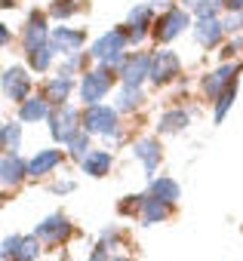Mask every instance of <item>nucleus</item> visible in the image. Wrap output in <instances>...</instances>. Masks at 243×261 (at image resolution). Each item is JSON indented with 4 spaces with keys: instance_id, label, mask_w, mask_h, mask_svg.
<instances>
[{
    "instance_id": "f257e3e1",
    "label": "nucleus",
    "mask_w": 243,
    "mask_h": 261,
    "mask_svg": "<svg viewBox=\"0 0 243 261\" xmlns=\"http://www.w3.org/2000/svg\"><path fill=\"white\" fill-rule=\"evenodd\" d=\"M127 46H130V37H127V31L124 28H111V31H105L95 43H92V49H89V56L99 62V68H108V71H120V65H124V59L130 56L127 53Z\"/></svg>"
},
{
    "instance_id": "f03ea898",
    "label": "nucleus",
    "mask_w": 243,
    "mask_h": 261,
    "mask_svg": "<svg viewBox=\"0 0 243 261\" xmlns=\"http://www.w3.org/2000/svg\"><path fill=\"white\" fill-rule=\"evenodd\" d=\"M83 129L89 136H105V139H120V123H117V108L108 105H92L83 111Z\"/></svg>"
},
{
    "instance_id": "7ed1b4c3",
    "label": "nucleus",
    "mask_w": 243,
    "mask_h": 261,
    "mask_svg": "<svg viewBox=\"0 0 243 261\" xmlns=\"http://www.w3.org/2000/svg\"><path fill=\"white\" fill-rule=\"evenodd\" d=\"M111 89H114V71H108V68H92V71H86V74L80 77V83H77L80 101H83L86 108L102 105V98H105Z\"/></svg>"
},
{
    "instance_id": "20e7f679",
    "label": "nucleus",
    "mask_w": 243,
    "mask_h": 261,
    "mask_svg": "<svg viewBox=\"0 0 243 261\" xmlns=\"http://www.w3.org/2000/svg\"><path fill=\"white\" fill-rule=\"evenodd\" d=\"M80 133H83V117H80L74 108L62 105V108L53 111V117H50V136H53L59 145H71V139L80 136Z\"/></svg>"
},
{
    "instance_id": "39448f33",
    "label": "nucleus",
    "mask_w": 243,
    "mask_h": 261,
    "mask_svg": "<svg viewBox=\"0 0 243 261\" xmlns=\"http://www.w3.org/2000/svg\"><path fill=\"white\" fill-rule=\"evenodd\" d=\"M185 28H194L188 10H185V7H173V10H166V13L154 22V31H151V34H154L157 43H169V40H176Z\"/></svg>"
},
{
    "instance_id": "423d86ee",
    "label": "nucleus",
    "mask_w": 243,
    "mask_h": 261,
    "mask_svg": "<svg viewBox=\"0 0 243 261\" xmlns=\"http://www.w3.org/2000/svg\"><path fill=\"white\" fill-rule=\"evenodd\" d=\"M71 233H74V224H71V218H68L65 212H53V215H46V218L34 227V237H37L40 243H46V246H59V243H65Z\"/></svg>"
},
{
    "instance_id": "0eeeda50",
    "label": "nucleus",
    "mask_w": 243,
    "mask_h": 261,
    "mask_svg": "<svg viewBox=\"0 0 243 261\" xmlns=\"http://www.w3.org/2000/svg\"><path fill=\"white\" fill-rule=\"evenodd\" d=\"M124 28H130V31H127L130 43L139 46V43L154 31V7H151V4H139V7H133L130 16H127V25H124Z\"/></svg>"
},
{
    "instance_id": "6e6552de",
    "label": "nucleus",
    "mask_w": 243,
    "mask_h": 261,
    "mask_svg": "<svg viewBox=\"0 0 243 261\" xmlns=\"http://www.w3.org/2000/svg\"><path fill=\"white\" fill-rule=\"evenodd\" d=\"M179 71H182V59L173 53V49H157L154 56H151V83L154 86H166L169 80H176L179 77Z\"/></svg>"
},
{
    "instance_id": "1a4fd4ad",
    "label": "nucleus",
    "mask_w": 243,
    "mask_h": 261,
    "mask_svg": "<svg viewBox=\"0 0 243 261\" xmlns=\"http://www.w3.org/2000/svg\"><path fill=\"white\" fill-rule=\"evenodd\" d=\"M4 95L10 101H19V105H25L31 98V77L22 65H13L4 71Z\"/></svg>"
},
{
    "instance_id": "9d476101",
    "label": "nucleus",
    "mask_w": 243,
    "mask_h": 261,
    "mask_svg": "<svg viewBox=\"0 0 243 261\" xmlns=\"http://www.w3.org/2000/svg\"><path fill=\"white\" fill-rule=\"evenodd\" d=\"M237 71H240V65H222V68H215L212 74H206L203 80H200V89H203V95L206 98H218L225 89H231L234 86V77H237Z\"/></svg>"
},
{
    "instance_id": "9b49d317",
    "label": "nucleus",
    "mask_w": 243,
    "mask_h": 261,
    "mask_svg": "<svg viewBox=\"0 0 243 261\" xmlns=\"http://www.w3.org/2000/svg\"><path fill=\"white\" fill-rule=\"evenodd\" d=\"M151 77V56L148 53H130L120 65V80L127 86H142V80Z\"/></svg>"
},
{
    "instance_id": "f8f14e48",
    "label": "nucleus",
    "mask_w": 243,
    "mask_h": 261,
    "mask_svg": "<svg viewBox=\"0 0 243 261\" xmlns=\"http://www.w3.org/2000/svg\"><path fill=\"white\" fill-rule=\"evenodd\" d=\"M25 178H28V160L22 154H4V160H0V185L10 191V188H19Z\"/></svg>"
},
{
    "instance_id": "ddd939ff",
    "label": "nucleus",
    "mask_w": 243,
    "mask_h": 261,
    "mask_svg": "<svg viewBox=\"0 0 243 261\" xmlns=\"http://www.w3.org/2000/svg\"><path fill=\"white\" fill-rule=\"evenodd\" d=\"M50 28H46V16L43 13H31L28 16V25H25V37H22V43H25V53H34V49H43V46H50Z\"/></svg>"
},
{
    "instance_id": "4468645a",
    "label": "nucleus",
    "mask_w": 243,
    "mask_h": 261,
    "mask_svg": "<svg viewBox=\"0 0 243 261\" xmlns=\"http://www.w3.org/2000/svg\"><path fill=\"white\" fill-rule=\"evenodd\" d=\"M83 43H86V31H80V28H53V34H50V46L59 56H74Z\"/></svg>"
},
{
    "instance_id": "2eb2a0df",
    "label": "nucleus",
    "mask_w": 243,
    "mask_h": 261,
    "mask_svg": "<svg viewBox=\"0 0 243 261\" xmlns=\"http://www.w3.org/2000/svg\"><path fill=\"white\" fill-rule=\"evenodd\" d=\"M133 157H136V160H142V166H145V175H148V178H157V166H160V142H157L154 136L139 139V142L133 145Z\"/></svg>"
},
{
    "instance_id": "dca6fc26",
    "label": "nucleus",
    "mask_w": 243,
    "mask_h": 261,
    "mask_svg": "<svg viewBox=\"0 0 243 261\" xmlns=\"http://www.w3.org/2000/svg\"><path fill=\"white\" fill-rule=\"evenodd\" d=\"M62 160H65L62 151H56V148H43V151H37V154L28 160V175H31V178H43V175L56 172V169L62 166Z\"/></svg>"
},
{
    "instance_id": "f3484780",
    "label": "nucleus",
    "mask_w": 243,
    "mask_h": 261,
    "mask_svg": "<svg viewBox=\"0 0 243 261\" xmlns=\"http://www.w3.org/2000/svg\"><path fill=\"white\" fill-rule=\"evenodd\" d=\"M148 194L157 197V200L166 203V206H176V203L182 200V188H179V181L169 178V175H157V178H151V181H148Z\"/></svg>"
},
{
    "instance_id": "a211bd4d",
    "label": "nucleus",
    "mask_w": 243,
    "mask_h": 261,
    "mask_svg": "<svg viewBox=\"0 0 243 261\" xmlns=\"http://www.w3.org/2000/svg\"><path fill=\"white\" fill-rule=\"evenodd\" d=\"M169 212H173V206L160 203V200H157V197H151V194H142V209H139V221H142L145 227H151V224H160V221H166V218H169Z\"/></svg>"
},
{
    "instance_id": "6ab92c4d",
    "label": "nucleus",
    "mask_w": 243,
    "mask_h": 261,
    "mask_svg": "<svg viewBox=\"0 0 243 261\" xmlns=\"http://www.w3.org/2000/svg\"><path fill=\"white\" fill-rule=\"evenodd\" d=\"M222 34H225L222 19H197V22H194V40H197L200 46H218Z\"/></svg>"
},
{
    "instance_id": "aec40b11",
    "label": "nucleus",
    "mask_w": 243,
    "mask_h": 261,
    "mask_svg": "<svg viewBox=\"0 0 243 261\" xmlns=\"http://www.w3.org/2000/svg\"><path fill=\"white\" fill-rule=\"evenodd\" d=\"M53 111H50V98L46 95H31L25 105H19V120L22 123H40V120H50Z\"/></svg>"
},
{
    "instance_id": "412c9836",
    "label": "nucleus",
    "mask_w": 243,
    "mask_h": 261,
    "mask_svg": "<svg viewBox=\"0 0 243 261\" xmlns=\"http://www.w3.org/2000/svg\"><path fill=\"white\" fill-rule=\"evenodd\" d=\"M188 120H191L188 111L169 108V111H163V114L157 117V133H160V136H176V133H182V129L188 126Z\"/></svg>"
},
{
    "instance_id": "4be33fe9",
    "label": "nucleus",
    "mask_w": 243,
    "mask_h": 261,
    "mask_svg": "<svg viewBox=\"0 0 243 261\" xmlns=\"http://www.w3.org/2000/svg\"><path fill=\"white\" fill-rule=\"evenodd\" d=\"M71 89H74V77L56 74V77H50V80H46V89H43V95L50 98V105H59V108H62V105L68 101Z\"/></svg>"
},
{
    "instance_id": "5701e85b",
    "label": "nucleus",
    "mask_w": 243,
    "mask_h": 261,
    "mask_svg": "<svg viewBox=\"0 0 243 261\" xmlns=\"http://www.w3.org/2000/svg\"><path fill=\"white\" fill-rule=\"evenodd\" d=\"M111 163H114L111 151H89V154H86V160L80 163V172H83V175H89V178H102V175H108Z\"/></svg>"
},
{
    "instance_id": "b1692460",
    "label": "nucleus",
    "mask_w": 243,
    "mask_h": 261,
    "mask_svg": "<svg viewBox=\"0 0 243 261\" xmlns=\"http://www.w3.org/2000/svg\"><path fill=\"white\" fill-rule=\"evenodd\" d=\"M145 101V92H142V86H120L117 89V111H136L139 105Z\"/></svg>"
},
{
    "instance_id": "393cba45",
    "label": "nucleus",
    "mask_w": 243,
    "mask_h": 261,
    "mask_svg": "<svg viewBox=\"0 0 243 261\" xmlns=\"http://www.w3.org/2000/svg\"><path fill=\"white\" fill-rule=\"evenodd\" d=\"M0 142H4V154H19V145H22V126L13 120H7L0 126Z\"/></svg>"
},
{
    "instance_id": "a878e982",
    "label": "nucleus",
    "mask_w": 243,
    "mask_h": 261,
    "mask_svg": "<svg viewBox=\"0 0 243 261\" xmlns=\"http://www.w3.org/2000/svg\"><path fill=\"white\" fill-rule=\"evenodd\" d=\"M40 246H43V243H40L34 233L22 237V243H19L16 255H13V261H37V258H40Z\"/></svg>"
},
{
    "instance_id": "bb28decb",
    "label": "nucleus",
    "mask_w": 243,
    "mask_h": 261,
    "mask_svg": "<svg viewBox=\"0 0 243 261\" xmlns=\"http://www.w3.org/2000/svg\"><path fill=\"white\" fill-rule=\"evenodd\" d=\"M234 98H237V83H234L231 89H225V92L215 98V108H212V120H215V123H222V120L228 117V111H231Z\"/></svg>"
},
{
    "instance_id": "cd10ccee",
    "label": "nucleus",
    "mask_w": 243,
    "mask_h": 261,
    "mask_svg": "<svg viewBox=\"0 0 243 261\" xmlns=\"http://www.w3.org/2000/svg\"><path fill=\"white\" fill-rule=\"evenodd\" d=\"M28 56V65L37 71V74H43V71H50V65H53V46H43V49H34V53H25Z\"/></svg>"
},
{
    "instance_id": "c85d7f7f",
    "label": "nucleus",
    "mask_w": 243,
    "mask_h": 261,
    "mask_svg": "<svg viewBox=\"0 0 243 261\" xmlns=\"http://www.w3.org/2000/svg\"><path fill=\"white\" fill-rule=\"evenodd\" d=\"M74 13H77V4H74V0H53L50 10H46V16L56 19V22H65V19H71Z\"/></svg>"
},
{
    "instance_id": "c756f323",
    "label": "nucleus",
    "mask_w": 243,
    "mask_h": 261,
    "mask_svg": "<svg viewBox=\"0 0 243 261\" xmlns=\"http://www.w3.org/2000/svg\"><path fill=\"white\" fill-rule=\"evenodd\" d=\"M89 151H92V148H89V133L83 129L80 136H74V139H71V145H68V154H71V157H74L77 163H83Z\"/></svg>"
},
{
    "instance_id": "7c9ffc66",
    "label": "nucleus",
    "mask_w": 243,
    "mask_h": 261,
    "mask_svg": "<svg viewBox=\"0 0 243 261\" xmlns=\"http://www.w3.org/2000/svg\"><path fill=\"white\" fill-rule=\"evenodd\" d=\"M218 10H225V0H203L194 10V16L197 19H218Z\"/></svg>"
},
{
    "instance_id": "2f4dec72",
    "label": "nucleus",
    "mask_w": 243,
    "mask_h": 261,
    "mask_svg": "<svg viewBox=\"0 0 243 261\" xmlns=\"http://www.w3.org/2000/svg\"><path fill=\"white\" fill-rule=\"evenodd\" d=\"M19 243H22V233H13V237H7V240H4V246H0V258H4V261H13V255H16Z\"/></svg>"
},
{
    "instance_id": "473e14b6",
    "label": "nucleus",
    "mask_w": 243,
    "mask_h": 261,
    "mask_svg": "<svg viewBox=\"0 0 243 261\" xmlns=\"http://www.w3.org/2000/svg\"><path fill=\"white\" fill-rule=\"evenodd\" d=\"M222 25H225V34H237V31H243V13H228V16L222 19Z\"/></svg>"
},
{
    "instance_id": "72a5a7b5",
    "label": "nucleus",
    "mask_w": 243,
    "mask_h": 261,
    "mask_svg": "<svg viewBox=\"0 0 243 261\" xmlns=\"http://www.w3.org/2000/svg\"><path fill=\"white\" fill-rule=\"evenodd\" d=\"M80 65H83V56H80V53H74V56H68V59H65V62L59 65V74L71 77V74H74V71H77Z\"/></svg>"
},
{
    "instance_id": "f704fd0d",
    "label": "nucleus",
    "mask_w": 243,
    "mask_h": 261,
    "mask_svg": "<svg viewBox=\"0 0 243 261\" xmlns=\"http://www.w3.org/2000/svg\"><path fill=\"white\" fill-rule=\"evenodd\" d=\"M99 243H105L108 249H117V243H120V230H117L114 224H111V227H105V230H102V240H99Z\"/></svg>"
},
{
    "instance_id": "c9c22d12",
    "label": "nucleus",
    "mask_w": 243,
    "mask_h": 261,
    "mask_svg": "<svg viewBox=\"0 0 243 261\" xmlns=\"http://www.w3.org/2000/svg\"><path fill=\"white\" fill-rule=\"evenodd\" d=\"M74 188H77V185H74L71 178H62V181H53V185H50V191H53V194H71Z\"/></svg>"
},
{
    "instance_id": "e433bc0d",
    "label": "nucleus",
    "mask_w": 243,
    "mask_h": 261,
    "mask_svg": "<svg viewBox=\"0 0 243 261\" xmlns=\"http://www.w3.org/2000/svg\"><path fill=\"white\" fill-rule=\"evenodd\" d=\"M111 258V249L105 246V243H95L92 246V255H89V261H108Z\"/></svg>"
},
{
    "instance_id": "4c0bfd02",
    "label": "nucleus",
    "mask_w": 243,
    "mask_h": 261,
    "mask_svg": "<svg viewBox=\"0 0 243 261\" xmlns=\"http://www.w3.org/2000/svg\"><path fill=\"white\" fill-rule=\"evenodd\" d=\"M243 46V37H237V40H231L228 46H222V59H228V56H237V49Z\"/></svg>"
},
{
    "instance_id": "58836bf2",
    "label": "nucleus",
    "mask_w": 243,
    "mask_h": 261,
    "mask_svg": "<svg viewBox=\"0 0 243 261\" xmlns=\"http://www.w3.org/2000/svg\"><path fill=\"white\" fill-rule=\"evenodd\" d=\"M225 10L228 13H243V0H225Z\"/></svg>"
},
{
    "instance_id": "ea45409f",
    "label": "nucleus",
    "mask_w": 243,
    "mask_h": 261,
    "mask_svg": "<svg viewBox=\"0 0 243 261\" xmlns=\"http://www.w3.org/2000/svg\"><path fill=\"white\" fill-rule=\"evenodd\" d=\"M10 40H13L10 28H7V25H0V43H4V46H10Z\"/></svg>"
},
{
    "instance_id": "a19ab883",
    "label": "nucleus",
    "mask_w": 243,
    "mask_h": 261,
    "mask_svg": "<svg viewBox=\"0 0 243 261\" xmlns=\"http://www.w3.org/2000/svg\"><path fill=\"white\" fill-rule=\"evenodd\" d=\"M151 7L157 10V7H163V10H173V0H151Z\"/></svg>"
},
{
    "instance_id": "79ce46f5",
    "label": "nucleus",
    "mask_w": 243,
    "mask_h": 261,
    "mask_svg": "<svg viewBox=\"0 0 243 261\" xmlns=\"http://www.w3.org/2000/svg\"><path fill=\"white\" fill-rule=\"evenodd\" d=\"M200 4H203V0H182V7H185V10H197Z\"/></svg>"
},
{
    "instance_id": "37998d69",
    "label": "nucleus",
    "mask_w": 243,
    "mask_h": 261,
    "mask_svg": "<svg viewBox=\"0 0 243 261\" xmlns=\"http://www.w3.org/2000/svg\"><path fill=\"white\" fill-rule=\"evenodd\" d=\"M108 261H127V258H124V255H111Z\"/></svg>"
}]
</instances>
